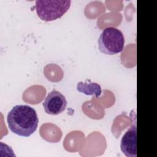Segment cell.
<instances>
[{
    "label": "cell",
    "instance_id": "obj_5",
    "mask_svg": "<svg viewBox=\"0 0 157 157\" xmlns=\"http://www.w3.org/2000/svg\"><path fill=\"white\" fill-rule=\"evenodd\" d=\"M136 120L123 136L120 148L123 154L127 157L137 156V128Z\"/></svg>",
    "mask_w": 157,
    "mask_h": 157
},
{
    "label": "cell",
    "instance_id": "obj_2",
    "mask_svg": "<svg viewBox=\"0 0 157 157\" xmlns=\"http://www.w3.org/2000/svg\"><path fill=\"white\" fill-rule=\"evenodd\" d=\"M124 45L123 33L114 27H107L103 29L98 39L99 49L105 55H113L121 52Z\"/></svg>",
    "mask_w": 157,
    "mask_h": 157
},
{
    "label": "cell",
    "instance_id": "obj_6",
    "mask_svg": "<svg viewBox=\"0 0 157 157\" xmlns=\"http://www.w3.org/2000/svg\"><path fill=\"white\" fill-rule=\"evenodd\" d=\"M77 90L78 91L83 93L86 95H94L96 98H98L102 93L100 85L96 82H91L90 80L88 79L85 82H78Z\"/></svg>",
    "mask_w": 157,
    "mask_h": 157
},
{
    "label": "cell",
    "instance_id": "obj_1",
    "mask_svg": "<svg viewBox=\"0 0 157 157\" xmlns=\"http://www.w3.org/2000/svg\"><path fill=\"white\" fill-rule=\"evenodd\" d=\"M9 129L23 137H29L37 129L39 119L36 110L28 105H17L8 113Z\"/></svg>",
    "mask_w": 157,
    "mask_h": 157
},
{
    "label": "cell",
    "instance_id": "obj_3",
    "mask_svg": "<svg viewBox=\"0 0 157 157\" xmlns=\"http://www.w3.org/2000/svg\"><path fill=\"white\" fill-rule=\"evenodd\" d=\"M70 0L36 1L35 9L38 17L45 21H51L61 18L71 7Z\"/></svg>",
    "mask_w": 157,
    "mask_h": 157
},
{
    "label": "cell",
    "instance_id": "obj_4",
    "mask_svg": "<svg viewBox=\"0 0 157 157\" xmlns=\"http://www.w3.org/2000/svg\"><path fill=\"white\" fill-rule=\"evenodd\" d=\"M67 103L66 99L63 94L58 91L53 90L48 94L42 104L47 114L56 115L65 110Z\"/></svg>",
    "mask_w": 157,
    "mask_h": 157
}]
</instances>
